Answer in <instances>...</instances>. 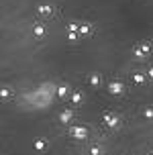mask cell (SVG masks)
Returning <instances> with one entry per match:
<instances>
[{
	"mask_svg": "<svg viewBox=\"0 0 153 155\" xmlns=\"http://www.w3.org/2000/svg\"><path fill=\"white\" fill-rule=\"evenodd\" d=\"M108 90H110V94H115V96H118V94L125 92V88H122L121 82H112V84L108 86Z\"/></svg>",
	"mask_w": 153,
	"mask_h": 155,
	"instance_id": "cell-4",
	"label": "cell"
},
{
	"mask_svg": "<svg viewBox=\"0 0 153 155\" xmlns=\"http://www.w3.org/2000/svg\"><path fill=\"white\" fill-rule=\"evenodd\" d=\"M135 82H137V84H141V82H143V76H141V74H137V76H135Z\"/></svg>",
	"mask_w": 153,
	"mask_h": 155,
	"instance_id": "cell-11",
	"label": "cell"
},
{
	"mask_svg": "<svg viewBox=\"0 0 153 155\" xmlns=\"http://www.w3.org/2000/svg\"><path fill=\"white\" fill-rule=\"evenodd\" d=\"M8 96H10V92H8L6 88H4V90H2V98H8Z\"/></svg>",
	"mask_w": 153,
	"mask_h": 155,
	"instance_id": "cell-12",
	"label": "cell"
},
{
	"mask_svg": "<svg viewBox=\"0 0 153 155\" xmlns=\"http://www.w3.org/2000/svg\"><path fill=\"white\" fill-rule=\"evenodd\" d=\"M100 82H102V80H100V76H98V74L90 76V84H92V86H100Z\"/></svg>",
	"mask_w": 153,
	"mask_h": 155,
	"instance_id": "cell-8",
	"label": "cell"
},
{
	"mask_svg": "<svg viewBox=\"0 0 153 155\" xmlns=\"http://www.w3.org/2000/svg\"><path fill=\"white\" fill-rule=\"evenodd\" d=\"M72 102H74V104H82V102H84V96H82V92H74L72 94Z\"/></svg>",
	"mask_w": 153,
	"mask_h": 155,
	"instance_id": "cell-6",
	"label": "cell"
},
{
	"mask_svg": "<svg viewBox=\"0 0 153 155\" xmlns=\"http://www.w3.org/2000/svg\"><path fill=\"white\" fill-rule=\"evenodd\" d=\"M69 135L78 141H84L86 137H88V129H86V127H80V124H74V127L69 129Z\"/></svg>",
	"mask_w": 153,
	"mask_h": 155,
	"instance_id": "cell-1",
	"label": "cell"
},
{
	"mask_svg": "<svg viewBox=\"0 0 153 155\" xmlns=\"http://www.w3.org/2000/svg\"><path fill=\"white\" fill-rule=\"evenodd\" d=\"M151 155H153V153H151Z\"/></svg>",
	"mask_w": 153,
	"mask_h": 155,
	"instance_id": "cell-13",
	"label": "cell"
},
{
	"mask_svg": "<svg viewBox=\"0 0 153 155\" xmlns=\"http://www.w3.org/2000/svg\"><path fill=\"white\" fill-rule=\"evenodd\" d=\"M143 116H145L147 120H151V118H153V108H145V110H143Z\"/></svg>",
	"mask_w": 153,
	"mask_h": 155,
	"instance_id": "cell-10",
	"label": "cell"
},
{
	"mask_svg": "<svg viewBox=\"0 0 153 155\" xmlns=\"http://www.w3.org/2000/svg\"><path fill=\"white\" fill-rule=\"evenodd\" d=\"M59 120H61L63 124H69L72 120H74V108H68V110H63V112L59 114Z\"/></svg>",
	"mask_w": 153,
	"mask_h": 155,
	"instance_id": "cell-3",
	"label": "cell"
},
{
	"mask_svg": "<svg viewBox=\"0 0 153 155\" xmlns=\"http://www.w3.org/2000/svg\"><path fill=\"white\" fill-rule=\"evenodd\" d=\"M104 124L110 127V129H116V127L121 124V116L115 114V112H106V114H104Z\"/></svg>",
	"mask_w": 153,
	"mask_h": 155,
	"instance_id": "cell-2",
	"label": "cell"
},
{
	"mask_svg": "<svg viewBox=\"0 0 153 155\" xmlns=\"http://www.w3.org/2000/svg\"><path fill=\"white\" fill-rule=\"evenodd\" d=\"M90 155H102V149L98 145H94V147H90Z\"/></svg>",
	"mask_w": 153,
	"mask_h": 155,
	"instance_id": "cell-9",
	"label": "cell"
},
{
	"mask_svg": "<svg viewBox=\"0 0 153 155\" xmlns=\"http://www.w3.org/2000/svg\"><path fill=\"white\" fill-rule=\"evenodd\" d=\"M33 147H35V151H45V147H47L45 139H35V143H33Z\"/></svg>",
	"mask_w": 153,
	"mask_h": 155,
	"instance_id": "cell-5",
	"label": "cell"
},
{
	"mask_svg": "<svg viewBox=\"0 0 153 155\" xmlns=\"http://www.w3.org/2000/svg\"><path fill=\"white\" fill-rule=\"evenodd\" d=\"M68 92H69V88H68L65 84L57 88V96H61V98H63V96H68Z\"/></svg>",
	"mask_w": 153,
	"mask_h": 155,
	"instance_id": "cell-7",
	"label": "cell"
}]
</instances>
